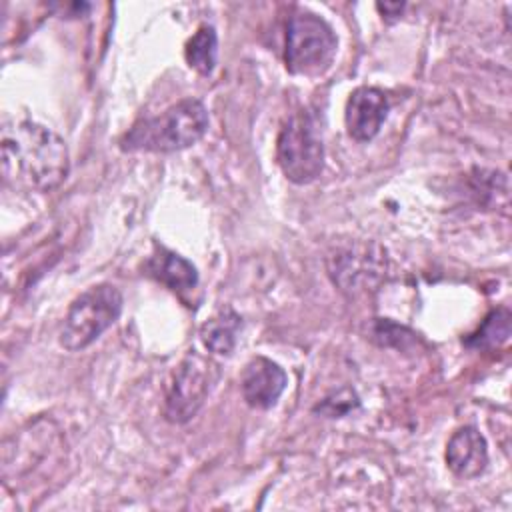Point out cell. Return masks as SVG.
Wrapping results in <instances>:
<instances>
[{"instance_id": "6da1fadb", "label": "cell", "mask_w": 512, "mask_h": 512, "mask_svg": "<svg viewBox=\"0 0 512 512\" xmlns=\"http://www.w3.org/2000/svg\"><path fill=\"white\" fill-rule=\"evenodd\" d=\"M2 176L10 188L50 192L70 172L66 142L32 120H10L2 126Z\"/></svg>"}, {"instance_id": "7a4b0ae2", "label": "cell", "mask_w": 512, "mask_h": 512, "mask_svg": "<svg viewBox=\"0 0 512 512\" xmlns=\"http://www.w3.org/2000/svg\"><path fill=\"white\" fill-rule=\"evenodd\" d=\"M208 130L206 106L196 98H184L158 116L140 118L120 138L124 152L170 154L194 146Z\"/></svg>"}, {"instance_id": "3957f363", "label": "cell", "mask_w": 512, "mask_h": 512, "mask_svg": "<svg viewBox=\"0 0 512 512\" xmlns=\"http://www.w3.org/2000/svg\"><path fill=\"white\" fill-rule=\"evenodd\" d=\"M122 294L112 284H96L78 294L60 326V346L68 352H80L96 342L122 312Z\"/></svg>"}, {"instance_id": "277c9868", "label": "cell", "mask_w": 512, "mask_h": 512, "mask_svg": "<svg viewBox=\"0 0 512 512\" xmlns=\"http://www.w3.org/2000/svg\"><path fill=\"white\" fill-rule=\"evenodd\" d=\"M338 50V38L332 26L310 10H296L286 26L284 62L288 72L298 76L324 74Z\"/></svg>"}, {"instance_id": "5b68a950", "label": "cell", "mask_w": 512, "mask_h": 512, "mask_svg": "<svg viewBox=\"0 0 512 512\" xmlns=\"http://www.w3.org/2000/svg\"><path fill=\"white\" fill-rule=\"evenodd\" d=\"M276 162L294 184L314 182L324 168V144L314 114H292L276 140Z\"/></svg>"}, {"instance_id": "8992f818", "label": "cell", "mask_w": 512, "mask_h": 512, "mask_svg": "<svg viewBox=\"0 0 512 512\" xmlns=\"http://www.w3.org/2000/svg\"><path fill=\"white\" fill-rule=\"evenodd\" d=\"M218 374V364L212 358L194 348L188 350L166 384L164 418L172 424L192 420L206 402Z\"/></svg>"}, {"instance_id": "52a82bcc", "label": "cell", "mask_w": 512, "mask_h": 512, "mask_svg": "<svg viewBox=\"0 0 512 512\" xmlns=\"http://www.w3.org/2000/svg\"><path fill=\"white\" fill-rule=\"evenodd\" d=\"M288 376L280 364L266 356H254L246 362L240 376L242 398L248 406L258 410L272 408L282 396Z\"/></svg>"}, {"instance_id": "ba28073f", "label": "cell", "mask_w": 512, "mask_h": 512, "mask_svg": "<svg viewBox=\"0 0 512 512\" xmlns=\"http://www.w3.org/2000/svg\"><path fill=\"white\" fill-rule=\"evenodd\" d=\"M388 110H390L388 96L380 88H374V86L356 88L350 94L346 102V112H344V122L350 138H354L356 142L372 140L380 132L388 116Z\"/></svg>"}, {"instance_id": "9c48e42d", "label": "cell", "mask_w": 512, "mask_h": 512, "mask_svg": "<svg viewBox=\"0 0 512 512\" xmlns=\"http://www.w3.org/2000/svg\"><path fill=\"white\" fill-rule=\"evenodd\" d=\"M448 468L464 480L478 478L488 466V444L486 438L474 426L458 428L446 444Z\"/></svg>"}, {"instance_id": "30bf717a", "label": "cell", "mask_w": 512, "mask_h": 512, "mask_svg": "<svg viewBox=\"0 0 512 512\" xmlns=\"http://www.w3.org/2000/svg\"><path fill=\"white\" fill-rule=\"evenodd\" d=\"M144 274L180 296L192 292L198 286L196 266L158 242H154V248L144 262Z\"/></svg>"}, {"instance_id": "8fae6325", "label": "cell", "mask_w": 512, "mask_h": 512, "mask_svg": "<svg viewBox=\"0 0 512 512\" xmlns=\"http://www.w3.org/2000/svg\"><path fill=\"white\" fill-rule=\"evenodd\" d=\"M242 330V316L230 306L218 310L200 326V342L210 354L230 356Z\"/></svg>"}, {"instance_id": "7c38bea8", "label": "cell", "mask_w": 512, "mask_h": 512, "mask_svg": "<svg viewBox=\"0 0 512 512\" xmlns=\"http://www.w3.org/2000/svg\"><path fill=\"white\" fill-rule=\"evenodd\" d=\"M184 58L190 68L202 76H210L218 62V36L208 24L200 26L184 46Z\"/></svg>"}, {"instance_id": "4fadbf2b", "label": "cell", "mask_w": 512, "mask_h": 512, "mask_svg": "<svg viewBox=\"0 0 512 512\" xmlns=\"http://www.w3.org/2000/svg\"><path fill=\"white\" fill-rule=\"evenodd\" d=\"M510 320L512 316L506 306L492 310L478 330L464 340V344L474 350H494L502 346L510 338Z\"/></svg>"}, {"instance_id": "5bb4252c", "label": "cell", "mask_w": 512, "mask_h": 512, "mask_svg": "<svg viewBox=\"0 0 512 512\" xmlns=\"http://www.w3.org/2000/svg\"><path fill=\"white\" fill-rule=\"evenodd\" d=\"M356 406H358V396L352 390L344 388V390H340L332 396H326L320 404L314 406V412L322 414V416H328V418H340Z\"/></svg>"}, {"instance_id": "9a60e30c", "label": "cell", "mask_w": 512, "mask_h": 512, "mask_svg": "<svg viewBox=\"0 0 512 512\" xmlns=\"http://www.w3.org/2000/svg\"><path fill=\"white\" fill-rule=\"evenodd\" d=\"M50 8L58 14V16H66V18H76V16H84L86 12H90V4H86V2H66V4H50Z\"/></svg>"}, {"instance_id": "2e32d148", "label": "cell", "mask_w": 512, "mask_h": 512, "mask_svg": "<svg viewBox=\"0 0 512 512\" xmlns=\"http://www.w3.org/2000/svg\"><path fill=\"white\" fill-rule=\"evenodd\" d=\"M404 2H378L376 4V8H378V12L382 14V18L386 20V22H392V20H398L400 18V14H402V10H404Z\"/></svg>"}]
</instances>
